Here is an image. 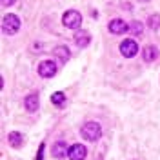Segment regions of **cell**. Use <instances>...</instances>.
Returning a JSON list of instances; mask_svg holds the SVG:
<instances>
[{"label": "cell", "instance_id": "ba28073f", "mask_svg": "<svg viewBox=\"0 0 160 160\" xmlns=\"http://www.w3.org/2000/svg\"><path fill=\"white\" fill-rule=\"evenodd\" d=\"M68 155H69V146H68L66 142H57V144L53 146V157L64 158V157H68Z\"/></svg>", "mask_w": 160, "mask_h": 160}, {"label": "cell", "instance_id": "277c9868", "mask_svg": "<svg viewBox=\"0 0 160 160\" xmlns=\"http://www.w3.org/2000/svg\"><path fill=\"white\" fill-rule=\"evenodd\" d=\"M120 53L126 57V58H131L138 53V44L135 42L133 38H126L120 42Z\"/></svg>", "mask_w": 160, "mask_h": 160}, {"label": "cell", "instance_id": "9a60e30c", "mask_svg": "<svg viewBox=\"0 0 160 160\" xmlns=\"http://www.w3.org/2000/svg\"><path fill=\"white\" fill-rule=\"evenodd\" d=\"M129 33H133V35H142V24L140 22H131Z\"/></svg>", "mask_w": 160, "mask_h": 160}, {"label": "cell", "instance_id": "30bf717a", "mask_svg": "<svg viewBox=\"0 0 160 160\" xmlns=\"http://www.w3.org/2000/svg\"><path fill=\"white\" fill-rule=\"evenodd\" d=\"M24 104H26V109L28 111H37L38 109V95H29V97H26V100H24Z\"/></svg>", "mask_w": 160, "mask_h": 160}, {"label": "cell", "instance_id": "7c38bea8", "mask_svg": "<svg viewBox=\"0 0 160 160\" xmlns=\"http://www.w3.org/2000/svg\"><path fill=\"white\" fill-rule=\"evenodd\" d=\"M22 142H24V138H22V135H20L18 131H11L9 133V144L11 146H13V148H20Z\"/></svg>", "mask_w": 160, "mask_h": 160}, {"label": "cell", "instance_id": "4fadbf2b", "mask_svg": "<svg viewBox=\"0 0 160 160\" xmlns=\"http://www.w3.org/2000/svg\"><path fill=\"white\" fill-rule=\"evenodd\" d=\"M51 102H53L55 106H62V104L66 102V95H64V93H60V91H57V93H53V95H51Z\"/></svg>", "mask_w": 160, "mask_h": 160}, {"label": "cell", "instance_id": "7a4b0ae2", "mask_svg": "<svg viewBox=\"0 0 160 160\" xmlns=\"http://www.w3.org/2000/svg\"><path fill=\"white\" fill-rule=\"evenodd\" d=\"M62 24H64L66 28H69V29H78L80 24H82V15H80L77 9L66 11L64 17H62Z\"/></svg>", "mask_w": 160, "mask_h": 160}, {"label": "cell", "instance_id": "5bb4252c", "mask_svg": "<svg viewBox=\"0 0 160 160\" xmlns=\"http://www.w3.org/2000/svg\"><path fill=\"white\" fill-rule=\"evenodd\" d=\"M55 55H57V57H60V58L66 62V60L69 58V49H68V48H64V46H58V48L55 49Z\"/></svg>", "mask_w": 160, "mask_h": 160}, {"label": "cell", "instance_id": "52a82bcc", "mask_svg": "<svg viewBox=\"0 0 160 160\" xmlns=\"http://www.w3.org/2000/svg\"><path fill=\"white\" fill-rule=\"evenodd\" d=\"M109 31H111V33H115V35H122V33L129 31V26H128L124 20L115 18V20H111V22H109Z\"/></svg>", "mask_w": 160, "mask_h": 160}, {"label": "cell", "instance_id": "8fae6325", "mask_svg": "<svg viewBox=\"0 0 160 160\" xmlns=\"http://www.w3.org/2000/svg\"><path fill=\"white\" fill-rule=\"evenodd\" d=\"M157 57H158V51H157V48L148 46V48L144 49V60H146V62H153Z\"/></svg>", "mask_w": 160, "mask_h": 160}, {"label": "cell", "instance_id": "2e32d148", "mask_svg": "<svg viewBox=\"0 0 160 160\" xmlns=\"http://www.w3.org/2000/svg\"><path fill=\"white\" fill-rule=\"evenodd\" d=\"M149 28L151 29H158L160 28V15H151L149 17Z\"/></svg>", "mask_w": 160, "mask_h": 160}, {"label": "cell", "instance_id": "3957f363", "mask_svg": "<svg viewBox=\"0 0 160 160\" xmlns=\"http://www.w3.org/2000/svg\"><path fill=\"white\" fill-rule=\"evenodd\" d=\"M2 29L6 35H15L20 29V20L17 15H6L2 20Z\"/></svg>", "mask_w": 160, "mask_h": 160}, {"label": "cell", "instance_id": "8992f818", "mask_svg": "<svg viewBox=\"0 0 160 160\" xmlns=\"http://www.w3.org/2000/svg\"><path fill=\"white\" fill-rule=\"evenodd\" d=\"M86 155H88V149H86V146H82V144H75V146H71L69 148V160H84L86 158Z\"/></svg>", "mask_w": 160, "mask_h": 160}, {"label": "cell", "instance_id": "9c48e42d", "mask_svg": "<svg viewBox=\"0 0 160 160\" xmlns=\"http://www.w3.org/2000/svg\"><path fill=\"white\" fill-rule=\"evenodd\" d=\"M75 42L78 44L80 48H86V46H89V42H91V35L88 31L80 29V31H77V35H75Z\"/></svg>", "mask_w": 160, "mask_h": 160}, {"label": "cell", "instance_id": "6da1fadb", "mask_svg": "<svg viewBox=\"0 0 160 160\" xmlns=\"http://www.w3.org/2000/svg\"><path fill=\"white\" fill-rule=\"evenodd\" d=\"M82 137L86 140H89V142H95V140L100 138V135H102V128H100V124L97 122H88V124H84L82 126Z\"/></svg>", "mask_w": 160, "mask_h": 160}, {"label": "cell", "instance_id": "5b68a950", "mask_svg": "<svg viewBox=\"0 0 160 160\" xmlns=\"http://www.w3.org/2000/svg\"><path fill=\"white\" fill-rule=\"evenodd\" d=\"M55 73H57V64H55L53 60H44V62H40V66H38L40 77L51 78V77H55Z\"/></svg>", "mask_w": 160, "mask_h": 160}]
</instances>
